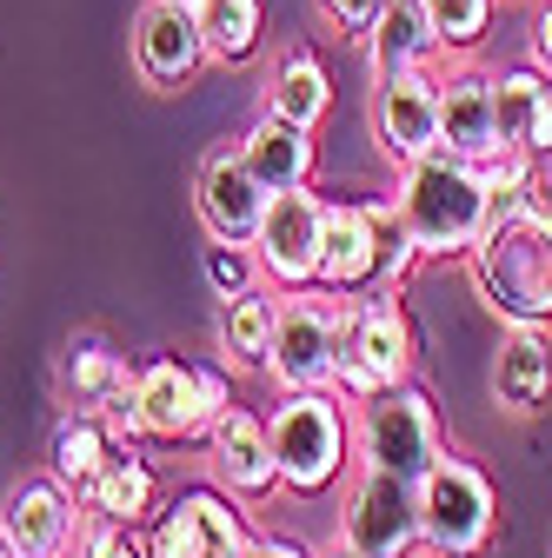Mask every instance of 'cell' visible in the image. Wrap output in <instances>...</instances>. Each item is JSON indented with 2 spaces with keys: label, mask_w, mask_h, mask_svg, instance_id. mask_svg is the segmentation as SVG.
<instances>
[{
  "label": "cell",
  "mask_w": 552,
  "mask_h": 558,
  "mask_svg": "<svg viewBox=\"0 0 552 558\" xmlns=\"http://www.w3.org/2000/svg\"><path fill=\"white\" fill-rule=\"evenodd\" d=\"M393 214H399V227L412 233L420 259H466L472 240L487 233L493 193H487V180H479L472 160L433 147V154H420V160H399Z\"/></svg>",
  "instance_id": "obj_1"
},
{
  "label": "cell",
  "mask_w": 552,
  "mask_h": 558,
  "mask_svg": "<svg viewBox=\"0 0 552 558\" xmlns=\"http://www.w3.org/2000/svg\"><path fill=\"white\" fill-rule=\"evenodd\" d=\"M420 266V246L399 227L393 199H326L320 233V279L313 287L360 300V293H399L406 272Z\"/></svg>",
  "instance_id": "obj_2"
},
{
  "label": "cell",
  "mask_w": 552,
  "mask_h": 558,
  "mask_svg": "<svg viewBox=\"0 0 552 558\" xmlns=\"http://www.w3.org/2000/svg\"><path fill=\"white\" fill-rule=\"evenodd\" d=\"M466 266H472V287L487 293L493 313L532 319V326L552 319V227L519 214V199H493L487 233L472 240Z\"/></svg>",
  "instance_id": "obj_3"
},
{
  "label": "cell",
  "mask_w": 552,
  "mask_h": 558,
  "mask_svg": "<svg viewBox=\"0 0 552 558\" xmlns=\"http://www.w3.org/2000/svg\"><path fill=\"white\" fill-rule=\"evenodd\" d=\"M273 465L293 499H320L339 485V472L353 465V412L339 405L333 386L320 392H280V405L266 412Z\"/></svg>",
  "instance_id": "obj_4"
},
{
  "label": "cell",
  "mask_w": 552,
  "mask_h": 558,
  "mask_svg": "<svg viewBox=\"0 0 552 558\" xmlns=\"http://www.w3.org/2000/svg\"><path fill=\"white\" fill-rule=\"evenodd\" d=\"M420 366V339L399 306V293H360L339 300V366H333V392L360 405L373 392H393Z\"/></svg>",
  "instance_id": "obj_5"
},
{
  "label": "cell",
  "mask_w": 552,
  "mask_h": 558,
  "mask_svg": "<svg viewBox=\"0 0 552 558\" xmlns=\"http://www.w3.org/2000/svg\"><path fill=\"white\" fill-rule=\"evenodd\" d=\"M446 452V433H440V412L420 386H393V392H373L360 399L353 412V459L360 465H380L406 485H420Z\"/></svg>",
  "instance_id": "obj_6"
},
{
  "label": "cell",
  "mask_w": 552,
  "mask_h": 558,
  "mask_svg": "<svg viewBox=\"0 0 552 558\" xmlns=\"http://www.w3.org/2000/svg\"><path fill=\"white\" fill-rule=\"evenodd\" d=\"M493 532H500L493 478L459 452H440V465L420 478V545L440 558H479Z\"/></svg>",
  "instance_id": "obj_7"
},
{
  "label": "cell",
  "mask_w": 552,
  "mask_h": 558,
  "mask_svg": "<svg viewBox=\"0 0 552 558\" xmlns=\"http://www.w3.org/2000/svg\"><path fill=\"white\" fill-rule=\"evenodd\" d=\"M333 366H339V293L326 287L280 293V332H273L266 360L273 392H320L333 386Z\"/></svg>",
  "instance_id": "obj_8"
},
{
  "label": "cell",
  "mask_w": 552,
  "mask_h": 558,
  "mask_svg": "<svg viewBox=\"0 0 552 558\" xmlns=\"http://www.w3.org/2000/svg\"><path fill=\"white\" fill-rule=\"evenodd\" d=\"M320 233H326V193L313 186H287L266 199L260 214V233H253V259H260V279L280 293H300L320 279Z\"/></svg>",
  "instance_id": "obj_9"
},
{
  "label": "cell",
  "mask_w": 552,
  "mask_h": 558,
  "mask_svg": "<svg viewBox=\"0 0 552 558\" xmlns=\"http://www.w3.org/2000/svg\"><path fill=\"white\" fill-rule=\"evenodd\" d=\"M253 532L240 519L233 493H214V485H193V493L167 499L147 525V551L154 558H247Z\"/></svg>",
  "instance_id": "obj_10"
},
{
  "label": "cell",
  "mask_w": 552,
  "mask_h": 558,
  "mask_svg": "<svg viewBox=\"0 0 552 558\" xmlns=\"http://www.w3.org/2000/svg\"><path fill=\"white\" fill-rule=\"evenodd\" d=\"M339 538L360 558H406L420 545V485H406L380 465H360L347 512H339Z\"/></svg>",
  "instance_id": "obj_11"
},
{
  "label": "cell",
  "mask_w": 552,
  "mask_h": 558,
  "mask_svg": "<svg viewBox=\"0 0 552 558\" xmlns=\"http://www.w3.org/2000/svg\"><path fill=\"white\" fill-rule=\"evenodd\" d=\"M266 199H273V193H266V186L253 180V167L240 160V140L214 147V154L200 160V173H193V214H200L206 240H220V246H253Z\"/></svg>",
  "instance_id": "obj_12"
},
{
  "label": "cell",
  "mask_w": 552,
  "mask_h": 558,
  "mask_svg": "<svg viewBox=\"0 0 552 558\" xmlns=\"http://www.w3.org/2000/svg\"><path fill=\"white\" fill-rule=\"evenodd\" d=\"M200 66H206L200 14L187 0H147L141 21H133V74L154 94H180V87L200 81Z\"/></svg>",
  "instance_id": "obj_13"
},
{
  "label": "cell",
  "mask_w": 552,
  "mask_h": 558,
  "mask_svg": "<svg viewBox=\"0 0 552 558\" xmlns=\"http://www.w3.org/2000/svg\"><path fill=\"white\" fill-rule=\"evenodd\" d=\"M60 392L74 399V412L107 418L120 439H141V412H133V366H127V353H113L100 332L67 339V353H60Z\"/></svg>",
  "instance_id": "obj_14"
},
{
  "label": "cell",
  "mask_w": 552,
  "mask_h": 558,
  "mask_svg": "<svg viewBox=\"0 0 552 558\" xmlns=\"http://www.w3.org/2000/svg\"><path fill=\"white\" fill-rule=\"evenodd\" d=\"M367 126H373V147L386 160H420L440 147V74H393L373 81L367 100Z\"/></svg>",
  "instance_id": "obj_15"
},
{
  "label": "cell",
  "mask_w": 552,
  "mask_h": 558,
  "mask_svg": "<svg viewBox=\"0 0 552 558\" xmlns=\"http://www.w3.org/2000/svg\"><path fill=\"white\" fill-rule=\"evenodd\" d=\"M81 499L47 472V478H21L8 506H0V538H8L21 558H67L81 538Z\"/></svg>",
  "instance_id": "obj_16"
},
{
  "label": "cell",
  "mask_w": 552,
  "mask_h": 558,
  "mask_svg": "<svg viewBox=\"0 0 552 558\" xmlns=\"http://www.w3.org/2000/svg\"><path fill=\"white\" fill-rule=\"evenodd\" d=\"M133 412H141V439L187 446L206 439V405H200V373L173 353L133 366Z\"/></svg>",
  "instance_id": "obj_17"
},
{
  "label": "cell",
  "mask_w": 552,
  "mask_h": 558,
  "mask_svg": "<svg viewBox=\"0 0 552 558\" xmlns=\"http://www.w3.org/2000/svg\"><path fill=\"white\" fill-rule=\"evenodd\" d=\"M206 465H214L220 493H233V499H266V493H280V465H273L266 418L247 412V405H227L214 426H206Z\"/></svg>",
  "instance_id": "obj_18"
},
{
  "label": "cell",
  "mask_w": 552,
  "mask_h": 558,
  "mask_svg": "<svg viewBox=\"0 0 552 558\" xmlns=\"http://www.w3.org/2000/svg\"><path fill=\"white\" fill-rule=\"evenodd\" d=\"M493 405L513 418H532L552 405V339L532 319H506L493 345Z\"/></svg>",
  "instance_id": "obj_19"
},
{
  "label": "cell",
  "mask_w": 552,
  "mask_h": 558,
  "mask_svg": "<svg viewBox=\"0 0 552 558\" xmlns=\"http://www.w3.org/2000/svg\"><path fill=\"white\" fill-rule=\"evenodd\" d=\"M440 147L459 154V160L500 154L493 74H479V66H446V74H440Z\"/></svg>",
  "instance_id": "obj_20"
},
{
  "label": "cell",
  "mask_w": 552,
  "mask_h": 558,
  "mask_svg": "<svg viewBox=\"0 0 552 558\" xmlns=\"http://www.w3.org/2000/svg\"><path fill=\"white\" fill-rule=\"evenodd\" d=\"M81 512L87 519H113V525H154V512H160L154 465L133 452L127 439H113L107 459H100V472L87 478V493H81Z\"/></svg>",
  "instance_id": "obj_21"
},
{
  "label": "cell",
  "mask_w": 552,
  "mask_h": 558,
  "mask_svg": "<svg viewBox=\"0 0 552 558\" xmlns=\"http://www.w3.org/2000/svg\"><path fill=\"white\" fill-rule=\"evenodd\" d=\"M493 120H500V147H513L526 160L552 154V81L532 60L493 74Z\"/></svg>",
  "instance_id": "obj_22"
},
{
  "label": "cell",
  "mask_w": 552,
  "mask_h": 558,
  "mask_svg": "<svg viewBox=\"0 0 552 558\" xmlns=\"http://www.w3.org/2000/svg\"><path fill=\"white\" fill-rule=\"evenodd\" d=\"M273 332H280V287H247L233 300H220V319H214V353L220 366L233 373H266L273 360Z\"/></svg>",
  "instance_id": "obj_23"
},
{
  "label": "cell",
  "mask_w": 552,
  "mask_h": 558,
  "mask_svg": "<svg viewBox=\"0 0 552 558\" xmlns=\"http://www.w3.org/2000/svg\"><path fill=\"white\" fill-rule=\"evenodd\" d=\"M367 47V66L373 81H393V74H420V66L440 60V34L427 21V0H386V14L373 21V34L360 40Z\"/></svg>",
  "instance_id": "obj_24"
},
{
  "label": "cell",
  "mask_w": 552,
  "mask_h": 558,
  "mask_svg": "<svg viewBox=\"0 0 552 558\" xmlns=\"http://www.w3.org/2000/svg\"><path fill=\"white\" fill-rule=\"evenodd\" d=\"M240 160L253 167V180L266 193H287V186H313V133L307 126H287L260 113L247 133H240Z\"/></svg>",
  "instance_id": "obj_25"
},
{
  "label": "cell",
  "mask_w": 552,
  "mask_h": 558,
  "mask_svg": "<svg viewBox=\"0 0 552 558\" xmlns=\"http://www.w3.org/2000/svg\"><path fill=\"white\" fill-rule=\"evenodd\" d=\"M326 107H333V81H326L320 53H313V47H287L280 60H273V74H266V107H260V113H273V120L313 133V126L326 120Z\"/></svg>",
  "instance_id": "obj_26"
},
{
  "label": "cell",
  "mask_w": 552,
  "mask_h": 558,
  "mask_svg": "<svg viewBox=\"0 0 552 558\" xmlns=\"http://www.w3.org/2000/svg\"><path fill=\"white\" fill-rule=\"evenodd\" d=\"M120 433L107 426V418H94V412H67L60 426H53V439H47V472L67 485V493H87V478L100 472V459H107V446H113Z\"/></svg>",
  "instance_id": "obj_27"
},
{
  "label": "cell",
  "mask_w": 552,
  "mask_h": 558,
  "mask_svg": "<svg viewBox=\"0 0 552 558\" xmlns=\"http://www.w3.org/2000/svg\"><path fill=\"white\" fill-rule=\"evenodd\" d=\"M193 14H200V34H206V60L240 66V60L260 53L266 0H193Z\"/></svg>",
  "instance_id": "obj_28"
},
{
  "label": "cell",
  "mask_w": 552,
  "mask_h": 558,
  "mask_svg": "<svg viewBox=\"0 0 552 558\" xmlns=\"http://www.w3.org/2000/svg\"><path fill=\"white\" fill-rule=\"evenodd\" d=\"M500 0H427V21L440 34V53H472L479 40L493 34Z\"/></svg>",
  "instance_id": "obj_29"
},
{
  "label": "cell",
  "mask_w": 552,
  "mask_h": 558,
  "mask_svg": "<svg viewBox=\"0 0 552 558\" xmlns=\"http://www.w3.org/2000/svg\"><path fill=\"white\" fill-rule=\"evenodd\" d=\"M67 558H154L141 525H113V519H81V538Z\"/></svg>",
  "instance_id": "obj_30"
},
{
  "label": "cell",
  "mask_w": 552,
  "mask_h": 558,
  "mask_svg": "<svg viewBox=\"0 0 552 558\" xmlns=\"http://www.w3.org/2000/svg\"><path fill=\"white\" fill-rule=\"evenodd\" d=\"M206 287H214V300H233V293H247V287H260V259H253V246H206Z\"/></svg>",
  "instance_id": "obj_31"
},
{
  "label": "cell",
  "mask_w": 552,
  "mask_h": 558,
  "mask_svg": "<svg viewBox=\"0 0 552 558\" xmlns=\"http://www.w3.org/2000/svg\"><path fill=\"white\" fill-rule=\"evenodd\" d=\"M380 14H386V0H320V21L339 27V34H353V40H367Z\"/></svg>",
  "instance_id": "obj_32"
},
{
  "label": "cell",
  "mask_w": 552,
  "mask_h": 558,
  "mask_svg": "<svg viewBox=\"0 0 552 558\" xmlns=\"http://www.w3.org/2000/svg\"><path fill=\"white\" fill-rule=\"evenodd\" d=\"M193 373H200V405H206V426H214V418H220L227 405H240V399H233V366H220V360H214V366H193Z\"/></svg>",
  "instance_id": "obj_33"
},
{
  "label": "cell",
  "mask_w": 552,
  "mask_h": 558,
  "mask_svg": "<svg viewBox=\"0 0 552 558\" xmlns=\"http://www.w3.org/2000/svg\"><path fill=\"white\" fill-rule=\"evenodd\" d=\"M526 60L552 81V0H539V14H532V53H526Z\"/></svg>",
  "instance_id": "obj_34"
},
{
  "label": "cell",
  "mask_w": 552,
  "mask_h": 558,
  "mask_svg": "<svg viewBox=\"0 0 552 558\" xmlns=\"http://www.w3.org/2000/svg\"><path fill=\"white\" fill-rule=\"evenodd\" d=\"M247 558H313V551H307L300 538H253Z\"/></svg>",
  "instance_id": "obj_35"
},
{
  "label": "cell",
  "mask_w": 552,
  "mask_h": 558,
  "mask_svg": "<svg viewBox=\"0 0 552 558\" xmlns=\"http://www.w3.org/2000/svg\"><path fill=\"white\" fill-rule=\"evenodd\" d=\"M313 558H360V551H353L347 538H333V545H326V551H313Z\"/></svg>",
  "instance_id": "obj_36"
},
{
  "label": "cell",
  "mask_w": 552,
  "mask_h": 558,
  "mask_svg": "<svg viewBox=\"0 0 552 558\" xmlns=\"http://www.w3.org/2000/svg\"><path fill=\"white\" fill-rule=\"evenodd\" d=\"M0 558H21V551H14V545H8V538H0Z\"/></svg>",
  "instance_id": "obj_37"
},
{
  "label": "cell",
  "mask_w": 552,
  "mask_h": 558,
  "mask_svg": "<svg viewBox=\"0 0 552 558\" xmlns=\"http://www.w3.org/2000/svg\"><path fill=\"white\" fill-rule=\"evenodd\" d=\"M187 8H193V0H187Z\"/></svg>",
  "instance_id": "obj_38"
}]
</instances>
